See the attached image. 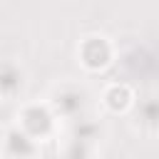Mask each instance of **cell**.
<instances>
[{
	"label": "cell",
	"instance_id": "cell-2",
	"mask_svg": "<svg viewBox=\"0 0 159 159\" xmlns=\"http://www.w3.org/2000/svg\"><path fill=\"white\" fill-rule=\"evenodd\" d=\"M12 80H15V82H12V87L17 89V87L22 84V80H20V77H12ZM2 84H10V77H7V75H2Z\"/></svg>",
	"mask_w": 159,
	"mask_h": 159
},
{
	"label": "cell",
	"instance_id": "cell-1",
	"mask_svg": "<svg viewBox=\"0 0 159 159\" xmlns=\"http://www.w3.org/2000/svg\"><path fill=\"white\" fill-rule=\"evenodd\" d=\"M104 99H107V104H109L112 109H124V107L132 102V92H129V87H124V84H114V87L107 89Z\"/></svg>",
	"mask_w": 159,
	"mask_h": 159
}]
</instances>
